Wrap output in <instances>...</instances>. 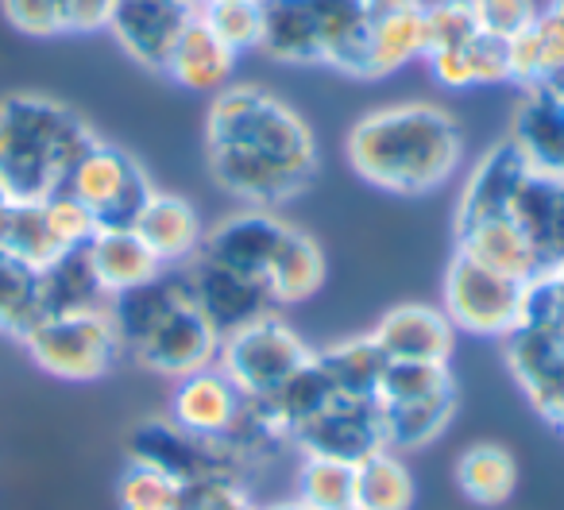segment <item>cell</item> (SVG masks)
Masks as SVG:
<instances>
[{"label":"cell","instance_id":"6da1fadb","mask_svg":"<svg viewBox=\"0 0 564 510\" xmlns=\"http://www.w3.org/2000/svg\"><path fill=\"white\" fill-rule=\"evenodd\" d=\"M209 174L248 209H279L317 178V143L310 124L256 86H225L205 117Z\"/></svg>","mask_w":564,"mask_h":510},{"label":"cell","instance_id":"7a4b0ae2","mask_svg":"<svg viewBox=\"0 0 564 510\" xmlns=\"http://www.w3.org/2000/svg\"><path fill=\"white\" fill-rule=\"evenodd\" d=\"M464 132L453 112L406 101L368 112L348 132V166L387 194H433L456 174Z\"/></svg>","mask_w":564,"mask_h":510},{"label":"cell","instance_id":"3957f363","mask_svg":"<svg viewBox=\"0 0 564 510\" xmlns=\"http://www.w3.org/2000/svg\"><path fill=\"white\" fill-rule=\"evenodd\" d=\"M97 135L66 105L35 94L0 101V186L12 202H43L70 182Z\"/></svg>","mask_w":564,"mask_h":510},{"label":"cell","instance_id":"277c9868","mask_svg":"<svg viewBox=\"0 0 564 510\" xmlns=\"http://www.w3.org/2000/svg\"><path fill=\"white\" fill-rule=\"evenodd\" d=\"M310 356L314 348L291 325L279 314H267L220 337L217 368L243 394V402H267Z\"/></svg>","mask_w":564,"mask_h":510},{"label":"cell","instance_id":"5b68a950","mask_svg":"<svg viewBox=\"0 0 564 510\" xmlns=\"http://www.w3.org/2000/svg\"><path fill=\"white\" fill-rule=\"evenodd\" d=\"M24 348L47 376L89 383L101 379L124 352L117 325L105 310H82V314H51L24 337Z\"/></svg>","mask_w":564,"mask_h":510},{"label":"cell","instance_id":"8992f818","mask_svg":"<svg viewBox=\"0 0 564 510\" xmlns=\"http://www.w3.org/2000/svg\"><path fill=\"white\" fill-rule=\"evenodd\" d=\"M66 189L94 213L97 228H132L155 194L148 171L128 151L101 140L82 155Z\"/></svg>","mask_w":564,"mask_h":510},{"label":"cell","instance_id":"52a82bcc","mask_svg":"<svg viewBox=\"0 0 564 510\" xmlns=\"http://www.w3.org/2000/svg\"><path fill=\"white\" fill-rule=\"evenodd\" d=\"M522 299L525 283L468 260L464 251H456L445 271V317L453 329L476 337H507L522 322Z\"/></svg>","mask_w":564,"mask_h":510},{"label":"cell","instance_id":"ba28073f","mask_svg":"<svg viewBox=\"0 0 564 510\" xmlns=\"http://www.w3.org/2000/svg\"><path fill=\"white\" fill-rule=\"evenodd\" d=\"M128 460L148 464V468L171 476L174 484H189V479L205 476H240V448L232 441H209L194 437L182 425H174L171 417H151L140 422L128 437Z\"/></svg>","mask_w":564,"mask_h":510},{"label":"cell","instance_id":"9c48e42d","mask_svg":"<svg viewBox=\"0 0 564 510\" xmlns=\"http://www.w3.org/2000/svg\"><path fill=\"white\" fill-rule=\"evenodd\" d=\"M128 352L148 371L163 379H186L194 371H205L217 363L220 333L209 325V317L194 306V294L182 299L174 310H166Z\"/></svg>","mask_w":564,"mask_h":510},{"label":"cell","instance_id":"30bf717a","mask_svg":"<svg viewBox=\"0 0 564 510\" xmlns=\"http://www.w3.org/2000/svg\"><path fill=\"white\" fill-rule=\"evenodd\" d=\"M291 228L294 225H286L274 209H240L232 217H220L213 228H205L197 256L267 286V275H271Z\"/></svg>","mask_w":564,"mask_h":510},{"label":"cell","instance_id":"8fae6325","mask_svg":"<svg viewBox=\"0 0 564 510\" xmlns=\"http://www.w3.org/2000/svg\"><path fill=\"white\" fill-rule=\"evenodd\" d=\"M291 441L306 456H333V460L360 464L364 456L387 448L379 399H345V394H337L329 406H322L310 422H302L291 433Z\"/></svg>","mask_w":564,"mask_h":510},{"label":"cell","instance_id":"7c38bea8","mask_svg":"<svg viewBox=\"0 0 564 510\" xmlns=\"http://www.w3.org/2000/svg\"><path fill=\"white\" fill-rule=\"evenodd\" d=\"M502 356L530 406L549 422L564 402V325L518 322L502 337Z\"/></svg>","mask_w":564,"mask_h":510},{"label":"cell","instance_id":"4fadbf2b","mask_svg":"<svg viewBox=\"0 0 564 510\" xmlns=\"http://www.w3.org/2000/svg\"><path fill=\"white\" fill-rule=\"evenodd\" d=\"M202 4L186 0H117L109 17V32L120 40V47L148 70H163L178 47L182 32L197 17Z\"/></svg>","mask_w":564,"mask_h":510},{"label":"cell","instance_id":"5bb4252c","mask_svg":"<svg viewBox=\"0 0 564 510\" xmlns=\"http://www.w3.org/2000/svg\"><path fill=\"white\" fill-rule=\"evenodd\" d=\"M189 294H194V306L209 317L213 329L225 337V333L240 329V325H251L267 314H279L271 291L263 283L248 275H236V271L220 268V263L205 260V256H194L186 271Z\"/></svg>","mask_w":564,"mask_h":510},{"label":"cell","instance_id":"9a60e30c","mask_svg":"<svg viewBox=\"0 0 564 510\" xmlns=\"http://www.w3.org/2000/svg\"><path fill=\"white\" fill-rule=\"evenodd\" d=\"M243 406H248L243 394L213 363V368L178 379V387L171 394V422L194 433V437L228 441L236 433V425H240Z\"/></svg>","mask_w":564,"mask_h":510},{"label":"cell","instance_id":"2e32d148","mask_svg":"<svg viewBox=\"0 0 564 510\" xmlns=\"http://www.w3.org/2000/svg\"><path fill=\"white\" fill-rule=\"evenodd\" d=\"M530 166L518 155V148L510 140L495 143L484 159L476 163V171L468 174L460 189V202H456V232L479 225V220L507 217L514 209L518 194H522L525 178H530Z\"/></svg>","mask_w":564,"mask_h":510},{"label":"cell","instance_id":"e0dca14e","mask_svg":"<svg viewBox=\"0 0 564 510\" xmlns=\"http://www.w3.org/2000/svg\"><path fill=\"white\" fill-rule=\"evenodd\" d=\"M507 140L514 143L533 174L564 182V97L525 89Z\"/></svg>","mask_w":564,"mask_h":510},{"label":"cell","instance_id":"ac0fdd59","mask_svg":"<svg viewBox=\"0 0 564 510\" xmlns=\"http://www.w3.org/2000/svg\"><path fill=\"white\" fill-rule=\"evenodd\" d=\"M371 340H376L387 360L448 363V356H453V322L445 317V310L433 306H394L376 325Z\"/></svg>","mask_w":564,"mask_h":510},{"label":"cell","instance_id":"d6986e66","mask_svg":"<svg viewBox=\"0 0 564 510\" xmlns=\"http://www.w3.org/2000/svg\"><path fill=\"white\" fill-rule=\"evenodd\" d=\"M456 251H464L468 260L484 263V268L499 271L518 283H530L533 275H541V256L533 248V240L525 236V228L514 217H491L479 225L456 232Z\"/></svg>","mask_w":564,"mask_h":510},{"label":"cell","instance_id":"ffe728a7","mask_svg":"<svg viewBox=\"0 0 564 510\" xmlns=\"http://www.w3.org/2000/svg\"><path fill=\"white\" fill-rule=\"evenodd\" d=\"M132 228L140 232V240L155 251V260L163 263V268H178V263L194 260L205 236V225L194 205L178 194H163V189L151 194V202L143 205L140 220H135Z\"/></svg>","mask_w":564,"mask_h":510},{"label":"cell","instance_id":"44dd1931","mask_svg":"<svg viewBox=\"0 0 564 510\" xmlns=\"http://www.w3.org/2000/svg\"><path fill=\"white\" fill-rule=\"evenodd\" d=\"M507 63L510 82L522 89L564 97V20L538 12V20L507 43Z\"/></svg>","mask_w":564,"mask_h":510},{"label":"cell","instance_id":"7402d4cb","mask_svg":"<svg viewBox=\"0 0 564 510\" xmlns=\"http://www.w3.org/2000/svg\"><path fill=\"white\" fill-rule=\"evenodd\" d=\"M86 256L94 263V275L109 299L132 291V286L151 283L163 275V263L155 260V251L140 240L135 228H97L94 240L86 243Z\"/></svg>","mask_w":564,"mask_h":510},{"label":"cell","instance_id":"603a6c76","mask_svg":"<svg viewBox=\"0 0 564 510\" xmlns=\"http://www.w3.org/2000/svg\"><path fill=\"white\" fill-rule=\"evenodd\" d=\"M259 9H263V32H259L263 55L294 66H322L314 0H259Z\"/></svg>","mask_w":564,"mask_h":510},{"label":"cell","instance_id":"cb8c5ba5","mask_svg":"<svg viewBox=\"0 0 564 510\" xmlns=\"http://www.w3.org/2000/svg\"><path fill=\"white\" fill-rule=\"evenodd\" d=\"M314 12L322 35V66L368 78V9L360 0H314Z\"/></svg>","mask_w":564,"mask_h":510},{"label":"cell","instance_id":"d4e9b609","mask_svg":"<svg viewBox=\"0 0 564 510\" xmlns=\"http://www.w3.org/2000/svg\"><path fill=\"white\" fill-rule=\"evenodd\" d=\"M232 66L236 51L228 43H220L202 17H194L186 32H182L171 63H166V74L178 86L194 89V94H220L228 86V78H232Z\"/></svg>","mask_w":564,"mask_h":510},{"label":"cell","instance_id":"484cf974","mask_svg":"<svg viewBox=\"0 0 564 510\" xmlns=\"http://www.w3.org/2000/svg\"><path fill=\"white\" fill-rule=\"evenodd\" d=\"M456 414V387L453 391L430 394V399L414 402H379V417H383V445L391 453H410V448H425L448 430Z\"/></svg>","mask_w":564,"mask_h":510},{"label":"cell","instance_id":"4316f807","mask_svg":"<svg viewBox=\"0 0 564 510\" xmlns=\"http://www.w3.org/2000/svg\"><path fill=\"white\" fill-rule=\"evenodd\" d=\"M40 283H43V310H47V317L109 306V294L97 283L86 248H70V251H63L58 260H51L47 268L40 271Z\"/></svg>","mask_w":564,"mask_h":510},{"label":"cell","instance_id":"83f0119b","mask_svg":"<svg viewBox=\"0 0 564 510\" xmlns=\"http://www.w3.org/2000/svg\"><path fill=\"white\" fill-rule=\"evenodd\" d=\"M333 399H337V391H333L329 376H325V368L317 363V352H314L291 379H286V383L279 387V391L271 394V399L251 402V406L263 410V414L282 430V437L291 441V433L299 430L302 422H310L322 406H329Z\"/></svg>","mask_w":564,"mask_h":510},{"label":"cell","instance_id":"f1b7e54d","mask_svg":"<svg viewBox=\"0 0 564 510\" xmlns=\"http://www.w3.org/2000/svg\"><path fill=\"white\" fill-rule=\"evenodd\" d=\"M422 55H425L422 4H417V9H402V12H391V17L371 20L368 78H387V74L402 70V66H410Z\"/></svg>","mask_w":564,"mask_h":510},{"label":"cell","instance_id":"f546056e","mask_svg":"<svg viewBox=\"0 0 564 510\" xmlns=\"http://www.w3.org/2000/svg\"><path fill=\"white\" fill-rule=\"evenodd\" d=\"M43 317H47V310H43L40 268L0 248V333L24 340Z\"/></svg>","mask_w":564,"mask_h":510},{"label":"cell","instance_id":"4dcf8cb0","mask_svg":"<svg viewBox=\"0 0 564 510\" xmlns=\"http://www.w3.org/2000/svg\"><path fill=\"white\" fill-rule=\"evenodd\" d=\"M456 487L476 507H499L514 495L518 464L502 445H471L456 460Z\"/></svg>","mask_w":564,"mask_h":510},{"label":"cell","instance_id":"1f68e13d","mask_svg":"<svg viewBox=\"0 0 564 510\" xmlns=\"http://www.w3.org/2000/svg\"><path fill=\"white\" fill-rule=\"evenodd\" d=\"M325 283V256L302 228H291L286 243H282L279 260H274L271 275H267V291H271L274 306H294L317 294Z\"/></svg>","mask_w":564,"mask_h":510},{"label":"cell","instance_id":"d6a6232c","mask_svg":"<svg viewBox=\"0 0 564 510\" xmlns=\"http://www.w3.org/2000/svg\"><path fill=\"white\" fill-rule=\"evenodd\" d=\"M317 363L325 368V376H329L337 394H345V399H376L387 356L379 352V345L368 333V337L340 340V345L317 352Z\"/></svg>","mask_w":564,"mask_h":510},{"label":"cell","instance_id":"836d02e7","mask_svg":"<svg viewBox=\"0 0 564 510\" xmlns=\"http://www.w3.org/2000/svg\"><path fill=\"white\" fill-rule=\"evenodd\" d=\"M414 507V476L399 453L379 448L356 464V510H410Z\"/></svg>","mask_w":564,"mask_h":510},{"label":"cell","instance_id":"e575fe53","mask_svg":"<svg viewBox=\"0 0 564 510\" xmlns=\"http://www.w3.org/2000/svg\"><path fill=\"white\" fill-rule=\"evenodd\" d=\"M294 499L310 510H356V464L333 456H306Z\"/></svg>","mask_w":564,"mask_h":510},{"label":"cell","instance_id":"d590c367","mask_svg":"<svg viewBox=\"0 0 564 510\" xmlns=\"http://www.w3.org/2000/svg\"><path fill=\"white\" fill-rule=\"evenodd\" d=\"M0 248L9 251V256H17V260L40 268V271L66 251L63 243L55 240V232H51L43 202H17L12 205V217H9L4 236H0Z\"/></svg>","mask_w":564,"mask_h":510},{"label":"cell","instance_id":"8d00e7d4","mask_svg":"<svg viewBox=\"0 0 564 510\" xmlns=\"http://www.w3.org/2000/svg\"><path fill=\"white\" fill-rule=\"evenodd\" d=\"M453 371L448 363H425V360H387L379 376V402H414L430 394L453 391Z\"/></svg>","mask_w":564,"mask_h":510},{"label":"cell","instance_id":"74e56055","mask_svg":"<svg viewBox=\"0 0 564 510\" xmlns=\"http://www.w3.org/2000/svg\"><path fill=\"white\" fill-rule=\"evenodd\" d=\"M197 17L209 24V32L220 43L240 55V51L259 47V32H263V9L259 0H209L197 9Z\"/></svg>","mask_w":564,"mask_h":510},{"label":"cell","instance_id":"f35d334b","mask_svg":"<svg viewBox=\"0 0 564 510\" xmlns=\"http://www.w3.org/2000/svg\"><path fill=\"white\" fill-rule=\"evenodd\" d=\"M422 20H425V55L445 47H464V43H471L479 35L471 0H433V4H422Z\"/></svg>","mask_w":564,"mask_h":510},{"label":"cell","instance_id":"ab89813d","mask_svg":"<svg viewBox=\"0 0 564 510\" xmlns=\"http://www.w3.org/2000/svg\"><path fill=\"white\" fill-rule=\"evenodd\" d=\"M171 510H259L240 476H205L178 484V499Z\"/></svg>","mask_w":564,"mask_h":510},{"label":"cell","instance_id":"60d3db41","mask_svg":"<svg viewBox=\"0 0 564 510\" xmlns=\"http://www.w3.org/2000/svg\"><path fill=\"white\" fill-rule=\"evenodd\" d=\"M174 499H178V484L171 476L148 468V464L128 460L124 476L117 484L120 510H171Z\"/></svg>","mask_w":564,"mask_h":510},{"label":"cell","instance_id":"b9f144b4","mask_svg":"<svg viewBox=\"0 0 564 510\" xmlns=\"http://www.w3.org/2000/svg\"><path fill=\"white\" fill-rule=\"evenodd\" d=\"M43 213H47V225L55 232V240L63 243L66 251L70 248H86L97 232V220L70 189H58V194L43 197Z\"/></svg>","mask_w":564,"mask_h":510},{"label":"cell","instance_id":"7bdbcfd3","mask_svg":"<svg viewBox=\"0 0 564 510\" xmlns=\"http://www.w3.org/2000/svg\"><path fill=\"white\" fill-rule=\"evenodd\" d=\"M471 12H476L479 32L502 43L522 35L538 20V4L533 0H471Z\"/></svg>","mask_w":564,"mask_h":510},{"label":"cell","instance_id":"ee69618b","mask_svg":"<svg viewBox=\"0 0 564 510\" xmlns=\"http://www.w3.org/2000/svg\"><path fill=\"white\" fill-rule=\"evenodd\" d=\"M4 4V17L28 35H63L66 17H63V0H0Z\"/></svg>","mask_w":564,"mask_h":510},{"label":"cell","instance_id":"f6af8a7d","mask_svg":"<svg viewBox=\"0 0 564 510\" xmlns=\"http://www.w3.org/2000/svg\"><path fill=\"white\" fill-rule=\"evenodd\" d=\"M471 70H476V86H491V82H510V63H507V43L491 40V35L479 32L468 43Z\"/></svg>","mask_w":564,"mask_h":510},{"label":"cell","instance_id":"bcb514c9","mask_svg":"<svg viewBox=\"0 0 564 510\" xmlns=\"http://www.w3.org/2000/svg\"><path fill=\"white\" fill-rule=\"evenodd\" d=\"M425 58H430V66H433V78H437L445 89H471V86H476V70H471L468 43H464V47L430 51Z\"/></svg>","mask_w":564,"mask_h":510},{"label":"cell","instance_id":"7dc6e473","mask_svg":"<svg viewBox=\"0 0 564 510\" xmlns=\"http://www.w3.org/2000/svg\"><path fill=\"white\" fill-rule=\"evenodd\" d=\"M112 4H117V0H63L66 32H97V28H109Z\"/></svg>","mask_w":564,"mask_h":510},{"label":"cell","instance_id":"c3c4849f","mask_svg":"<svg viewBox=\"0 0 564 510\" xmlns=\"http://www.w3.org/2000/svg\"><path fill=\"white\" fill-rule=\"evenodd\" d=\"M360 4L368 9L371 20H379V17H391V12H402V9H417L422 0H360Z\"/></svg>","mask_w":564,"mask_h":510},{"label":"cell","instance_id":"681fc988","mask_svg":"<svg viewBox=\"0 0 564 510\" xmlns=\"http://www.w3.org/2000/svg\"><path fill=\"white\" fill-rule=\"evenodd\" d=\"M549 283H553V302H556V322L564 325V263L549 268Z\"/></svg>","mask_w":564,"mask_h":510},{"label":"cell","instance_id":"f907efd6","mask_svg":"<svg viewBox=\"0 0 564 510\" xmlns=\"http://www.w3.org/2000/svg\"><path fill=\"white\" fill-rule=\"evenodd\" d=\"M12 197H9V189L0 186V236H4V228H9V217H12Z\"/></svg>","mask_w":564,"mask_h":510},{"label":"cell","instance_id":"816d5d0a","mask_svg":"<svg viewBox=\"0 0 564 510\" xmlns=\"http://www.w3.org/2000/svg\"><path fill=\"white\" fill-rule=\"evenodd\" d=\"M259 510H310V507H302L299 499H286V502H271V507H259Z\"/></svg>","mask_w":564,"mask_h":510},{"label":"cell","instance_id":"f5cc1de1","mask_svg":"<svg viewBox=\"0 0 564 510\" xmlns=\"http://www.w3.org/2000/svg\"><path fill=\"white\" fill-rule=\"evenodd\" d=\"M549 425H553L556 433H564V402H561V406H556V414L549 417Z\"/></svg>","mask_w":564,"mask_h":510},{"label":"cell","instance_id":"db71d44e","mask_svg":"<svg viewBox=\"0 0 564 510\" xmlns=\"http://www.w3.org/2000/svg\"><path fill=\"white\" fill-rule=\"evenodd\" d=\"M545 12H553L556 20H564V0H549V9Z\"/></svg>","mask_w":564,"mask_h":510},{"label":"cell","instance_id":"11a10c76","mask_svg":"<svg viewBox=\"0 0 564 510\" xmlns=\"http://www.w3.org/2000/svg\"><path fill=\"white\" fill-rule=\"evenodd\" d=\"M197 4H209V0H197Z\"/></svg>","mask_w":564,"mask_h":510},{"label":"cell","instance_id":"9f6ffc18","mask_svg":"<svg viewBox=\"0 0 564 510\" xmlns=\"http://www.w3.org/2000/svg\"><path fill=\"white\" fill-rule=\"evenodd\" d=\"M186 4H197V0H186Z\"/></svg>","mask_w":564,"mask_h":510}]
</instances>
